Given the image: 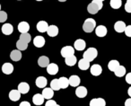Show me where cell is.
Wrapping results in <instances>:
<instances>
[{
  "mask_svg": "<svg viewBox=\"0 0 131 106\" xmlns=\"http://www.w3.org/2000/svg\"><path fill=\"white\" fill-rule=\"evenodd\" d=\"M110 5L113 9H118L120 8L122 5V1L121 0H111L110 1Z\"/></svg>",
  "mask_w": 131,
  "mask_h": 106,
  "instance_id": "obj_33",
  "label": "cell"
},
{
  "mask_svg": "<svg viewBox=\"0 0 131 106\" xmlns=\"http://www.w3.org/2000/svg\"><path fill=\"white\" fill-rule=\"evenodd\" d=\"M91 74L94 77H98L102 74V67L100 66L99 64H93V66L91 67Z\"/></svg>",
  "mask_w": 131,
  "mask_h": 106,
  "instance_id": "obj_10",
  "label": "cell"
},
{
  "mask_svg": "<svg viewBox=\"0 0 131 106\" xmlns=\"http://www.w3.org/2000/svg\"><path fill=\"white\" fill-rule=\"evenodd\" d=\"M101 1H102V2H103V1H104V0H101Z\"/></svg>",
  "mask_w": 131,
  "mask_h": 106,
  "instance_id": "obj_47",
  "label": "cell"
},
{
  "mask_svg": "<svg viewBox=\"0 0 131 106\" xmlns=\"http://www.w3.org/2000/svg\"><path fill=\"white\" fill-rule=\"evenodd\" d=\"M68 81H69V86H73V87H77V86H79L80 84V77L78 76H71V77L68 78Z\"/></svg>",
  "mask_w": 131,
  "mask_h": 106,
  "instance_id": "obj_23",
  "label": "cell"
},
{
  "mask_svg": "<svg viewBox=\"0 0 131 106\" xmlns=\"http://www.w3.org/2000/svg\"><path fill=\"white\" fill-rule=\"evenodd\" d=\"M32 102L35 105H41L44 103V97L41 93H36L33 95L32 97Z\"/></svg>",
  "mask_w": 131,
  "mask_h": 106,
  "instance_id": "obj_18",
  "label": "cell"
},
{
  "mask_svg": "<svg viewBox=\"0 0 131 106\" xmlns=\"http://www.w3.org/2000/svg\"><path fill=\"white\" fill-rule=\"evenodd\" d=\"M33 44L37 48H42L45 45V39L42 36H36L33 39Z\"/></svg>",
  "mask_w": 131,
  "mask_h": 106,
  "instance_id": "obj_14",
  "label": "cell"
},
{
  "mask_svg": "<svg viewBox=\"0 0 131 106\" xmlns=\"http://www.w3.org/2000/svg\"><path fill=\"white\" fill-rule=\"evenodd\" d=\"M19 1H20V0H19Z\"/></svg>",
  "mask_w": 131,
  "mask_h": 106,
  "instance_id": "obj_48",
  "label": "cell"
},
{
  "mask_svg": "<svg viewBox=\"0 0 131 106\" xmlns=\"http://www.w3.org/2000/svg\"><path fill=\"white\" fill-rule=\"evenodd\" d=\"M74 53H75V48H73L72 46H65L61 49V56L63 58L74 55Z\"/></svg>",
  "mask_w": 131,
  "mask_h": 106,
  "instance_id": "obj_4",
  "label": "cell"
},
{
  "mask_svg": "<svg viewBox=\"0 0 131 106\" xmlns=\"http://www.w3.org/2000/svg\"><path fill=\"white\" fill-rule=\"evenodd\" d=\"M127 94H128L129 96L131 97V86H130V87L128 88V90H127Z\"/></svg>",
  "mask_w": 131,
  "mask_h": 106,
  "instance_id": "obj_42",
  "label": "cell"
},
{
  "mask_svg": "<svg viewBox=\"0 0 131 106\" xmlns=\"http://www.w3.org/2000/svg\"><path fill=\"white\" fill-rule=\"evenodd\" d=\"M108 33L107 28L105 27L104 25H99L95 28V33L98 37H104L106 36Z\"/></svg>",
  "mask_w": 131,
  "mask_h": 106,
  "instance_id": "obj_8",
  "label": "cell"
},
{
  "mask_svg": "<svg viewBox=\"0 0 131 106\" xmlns=\"http://www.w3.org/2000/svg\"><path fill=\"white\" fill-rule=\"evenodd\" d=\"M21 98V93L17 90H12L9 93V99L13 102H17Z\"/></svg>",
  "mask_w": 131,
  "mask_h": 106,
  "instance_id": "obj_19",
  "label": "cell"
},
{
  "mask_svg": "<svg viewBox=\"0 0 131 106\" xmlns=\"http://www.w3.org/2000/svg\"><path fill=\"white\" fill-rule=\"evenodd\" d=\"M126 28V24L123 21H118V22L115 23L114 24V30L118 33H121L125 31Z\"/></svg>",
  "mask_w": 131,
  "mask_h": 106,
  "instance_id": "obj_13",
  "label": "cell"
},
{
  "mask_svg": "<svg viewBox=\"0 0 131 106\" xmlns=\"http://www.w3.org/2000/svg\"><path fill=\"white\" fill-rule=\"evenodd\" d=\"M78 68H80L81 70H87L89 69L90 68V61L85 59L84 58L81 59L78 62Z\"/></svg>",
  "mask_w": 131,
  "mask_h": 106,
  "instance_id": "obj_17",
  "label": "cell"
},
{
  "mask_svg": "<svg viewBox=\"0 0 131 106\" xmlns=\"http://www.w3.org/2000/svg\"><path fill=\"white\" fill-rule=\"evenodd\" d=\"M30 30V24L27 22H21L18 24V31L21 33H28Z\"/></svg>",
  "mask_w": 131,
  "mask_h": 106,
  "instance_id": "obj_26",
  "label": "cell"
},
{
  "mask_svg": "<svg viewBox=\"0 0 131 106\" xmlns=\"http://www.w3.org/2000/svg\"><path fill=\"white\" fill-rule=\"evenodd\" d=\"M125 106H131V97L125 101Z\"/></svg>",
  "mask_w": 131,
  "mask_h": 106,
  "instance_id": "obj_40",
  "label": "cell"
},
{
  "mask_svg": "<svg viewBox=\"0 0 131 106\" xmlns=\"http://www.w3.org/2000/svg\"><path fill=\"white\" fill-rule=\"evenodd\" d=\"M10 59L13 61H19L22 59V53L21 50L19 49H14L11 53H10Z\"/></svg>",
  "mask_w": 131,
  "mask_h": 106,
  "instance_id": "obj_12",
  "label": "cell"
},
{
  "mask_svg": "<svg viewBox=\"0 0 131 106\" xmlns=\"http://www.w3.org/2000/svg\"><path fill=\"white\" fill-rule=\"evenodd\" d=\"M46 106H58V104L55 102L54 100H51V99H49L47 101V102L45 103Z\"/></svg>",
  "mask_w": 131,
  "mask_h": 106,
  "instance_id": "obj_36",
  "label": "cell"
},
{
  "mask_svg": "<svg viewBox=\"0 0 131 106\" xmlns=\"http://www.w3.org/2000/svg\"><path fill=\"white\" fill-rule=\"evenodd\" d=\"M125 11L127 12V13H131V4H129V3H126L125 5Z\"/></svg>",
  "mask_w": 131,
  "mask_h": 106,
  "instance_id": "obj_38",
  "label": "cell"
},
{
  "mask_svg": "<svg viewBox=\"0 0 131 106\" xmlns=\"http://www.w3.org/2000/svg\"><path fill=\"white\" fill-rule=\"evenodd\" d=\"M85 47H86V42L84 41V40H82V39H78V40H75V43H74V48H75V49H77V50H78V51L84 50V49H85Z\"/></svg>",
  "mask_w": 131,
  "mask_h": 106,
  "instance_id": "obj_6",
  "label": "cell"
},
{
  "mask_svg": "<svg viewBox=\"0 0 131 106\" xmlns=\"http://www.w3.org/2000/svg\"><path fill=\"white\" fill-rule=\"evenodd\" d=\"M35 84H36L37 87L39 88H44L46 87L48 84V80L46 77H39L36 78V81H35Z\"/></svg>",
  "mask_w": 131,
  "mask_h": 106,
  "instance_id": "obj_11",
  "label": "cell"
},
{
  "mask_svg": "<svg viewBox=\"0 0 131 106\" xmlns=\"http://www.w3.org/2000/svg\"><path fill=\"white\" fill-rule=\"evenodd\" d=\"M36 1H42V0H36Z\"/></svg>",
  "mask_w": 131,
  "mask_h": 106,
  "instance_id": "obj_46",
  "label": "cell"
},
{
  "mask_svg": "<svg viewBox=\"0 0 131 106\" xmlns=\"http://www.w3.org/2000/svg\"><path fill=\"white\" fill-rule=\"evenodd\" d=\"M58 80H59L60 87H61L62 89H65V88L68 87V86H69V81H68V79L67 78V77H60Z\"/></svg>",
  "mask_w": 131,
  "mask_h": 106,
  "instance_id": "obj_31",
  "label": "cell"
},
{
  "mask_svg": "<svg viewBox=\"0 0 131 106\" xmlns=\"http://www.w3.org/2000/svg\"><path fill=\"white\" fill-rule=\"evenodd\" d=\"M7 19V14L4 11H0V23H5Z\"/></svg>",
  "mask_w": 131,
  "mask_h": 106,
  "instance_id": "obj_35",
  "label": "cell"
},
{
  "mask_svg": "<svg viewBox=\"0 0 131 106\" xmlns=\"http://www.w3.org/2000/svg\"><path fill=\"white\" fill-rule=\"evenodd\" d=\"M37 30H38L40 33H46L48 30V27H49V24H48L47 22L45 21H40V22L37 24Z\"/></svg>",
  "mask_w": 131,
  "mask_h": 106,
  "instance_id": "obj_21",
  "label": "cell"
},
{
  "mask_svg": "<svg viewBox=\"0 0 131 106\" xmlns=\"http://www.w3.org/2000/svg\"><path fill=\"white\" fill-rule=\"evenodd\" d=\"M18 91L23 94H25L30 91V86L25 82H22L18 84Z\"/></svg>",
  "mask_w": 131,
  "mask_h": 106,
  "instance_id": "obj_20",
  "label": "cell"
},
{
  "mask_svg": "<svg viewBox=\"0 0 131 106\" xmlns=\"http://www.w3.org/2000/svg\"><path fill=\"white\" fill-rule=\"evenodd\" d=\"M42 95H43L44 99H51L53 96H54V90L52 88H47V87H44L43 91H42Z\"/></svg>",
  "mask_w": 131,
  "mask_h": 106,
  "instance_id": "obj_15",
  "label": "cell"
},
{
  "mask_svg": "<svg viewBox=\"0 0 131 106\" xmlns=\"http://www.w3.org/2000/svg\"><path fill=\"white\" fill-rule=\"evenodd\" d=\"M126 82L127 84H131V73H128L126 75Z\"/></svg>",
  "mask_w": 131,
  "mask_h": 106,
  "instance_id": "obj_39",
  "label": "cell"
},
{
  "mask_svg": "<svg viewBox=\"0 0 131 106\" xmlns=\"http://www.w3.org/2000/svg\"><path fill=\"white\" fill-rule=\"evenodd\" d=\"M118 66H119V62H118V60H116V59H112V60L110 61L109 64H108V68H109L111 71L114 72L115 70L118 68Z\"/></svg>",
  "mask_w": 131,
  "mask_h": 106,
  "instance_id": "obj_29",
  "label": "cell"
},
{
  "mask_svg": "<svg viewBox=\"0 0 131 106\" xmlns=\"http://www.w3.org/2000/svg\"><path fill=\"white\" fill-rule=\"evenodd\" d=\"M50 88H52L54 91H58L60 90V84H59V80L58 79H53L50 83Z\"/></svg>",
  "mask_w": 131,
  "mask_h": 106,
  "instance_id": "obj_32",
  "label": "cell"
},
{
  "mask_svg": "<svg viewBox=\"0 0 131 106\" xmlns=\"http://www.w3.org/2000/svg\"><path fill=\"white\" fill-rule=\"evenodd\" d=\"M102 8V1L101 0H93L91 4L88 5L87 11L91 15H96Z\"/></svg>",
  "mask_w": 131,
  "mask_h": 106,
  "instance_id": "obj_1",
  "label": "cell"
},
{
  "mask_svg": "<svg viewBox=\"0 0 131 106\" xmlns=\"http://www.w3.org/2000/svg\"><path fill=\"white\" fill-rule=\"evenodd\" d=\"M75 94L78 98H84L87 95V89L85 86H78L75 89Z\"/></svg>",
  "mask_w": 131,
  "mask_h": 106,
  "instance_id": "obj_7",
  "label": "cell"
},
{
  "mask_svg": "<svg viewBox=\"0 0 131 106\" xmlns=\"http://www.w3.org/2000/svg\"><path fill=\"white\" fill-rule=\"evenodd\" d=\"M16 48H17V49H19V50H21V51L25 50L28 48V43L22 40H17V42H16Z\"/></svg>",
  "mask_w": 131,
  "mask_h": 106,
  "instance_id": "obj_30",
  "label": "cell"
},
{
  "mask_svg": "<svg viewBox=\"0 0 131 106\" xmlns=\"http://www.w3.org/2000/svg\"><path fill=\"white\" fill-rule=\"evenodd\" d=\"M90 105L91 106H105L106 102H105V100L102 98H94V99H93V100H91Z\"/></svg>",
  "mask_w": 131,
  "mask_h": 106,
  "instance_id": "obj_24",
  "label": "cell"
},
{
  "mask_svg": "<svg viewBox=\"0 0 131 106\" xmlns=\"http://www.w3.org/2000/svg\"><path fill=\"white\" fill-rule=\"evenodd\" d=\"M20 106H31V103L29 102H26V101H24L20 103Z\"/></svg>",
  "mask_w": 131,
  "mask_h": 106,
  "instance_id": "obj_41",
  "label": "cell"
},
{
  "mask_svg": "<svg viewBox=\"0 0 131 106\" xmlns=\"http://www.w3.org/2000/svg\"><path fill=\"white\" fill-rule=\"evenodd\" d=\"M46 33H48L49 37H56L58 34V28L56 25H50L48 27V30Z\"/></svg>",
  "mask_w": 131,
  "mask_h": 106,
  "instance_id": "obj_22",
  "label": "cell"
},
{
  "mask_svg": "<svg viewBox=\"0 0 131 106\" xmlns=\"http://www.w3.org/2000/svg\"><path fill=\"white\" fill-rule=\"evenodd\" d=\"M125 33L127 37H131V25H128V26H126L125 28Z\"/></svg>",
  "mask_w": 131,
  "mask_h": 106,
  "instance_id": "obj_37",
  "label": "cell"
},
{
  "mask_svg": "<svg viewBox=\"0 0 131 106\" xmlns=\"http://www.w3.org/2000/svg\"><path fill=\"white\" fill-rule=\"evenodd\" d=\"M1 31H2V33L5 35H11L14 31V27L11 24H3L2 28H1Z\"/></svg>",
  "mask_w": 131,
  "mask_h": 106,
  "instance_id": "obj_9",
  "label": "cell"
},
{
  "mask_svg": "<svg viewBox=\"0 0 131 106\" xmlns=\"http://www.w3.org/2000/svg\"><path fill=\"white\" fill-rule=\"evenodd\" d=\"M0 11H1V5H0Z\"/></svg>",
  "mask_w": 131,
  "mask_h": 106,
  "instance_id": "obj_45",
  "label": "cell"
},
{
  "mask_svg": "<svg viewBox=\"0 0 131 106\" xmlns=\"http://www.w3.org/2000/svg\"><path fill=\"white\" fill-rule=\"evenodd\" d=\"M58 1H59V2H66L67 0H58Z\"/></svg>",
  "mask_w": 131,
  "mask_h": 106,
  "instance_id": "obj_43",
  "label": "cell"
},
{
  "mask_svg": "<svg viewBox=\"0 0 131 106\" xmlns=\"http://www.w3.org/2000/svg\"><path fill=\"white\" fill-rule=\"evenodd\" d=\"M97 56H98V50L95 48H89L84 53V58L85 59H87V60H89L90 62L94 60Z\"/></svg>",
  "mask_w": 131,
  "mask_h": 106,
  "instance_id": "obj_3",
  "label": "cell"
},
{
  "mask_svg": "<svg viewBox=\"0 0 131 106\" xmlns=\"http://www.w3.org/2000/svg\"><path fill=\"white\" fill-rule=\"evenodd\" d=\"M20 40H24V41L29 43V42L31 40V35H30L28 33H21Z\"/></svg>",
  "mask_w": 131,
  "mask_h": 106,
  "instance_id": "obj_34",
  "label": "cell"
},
{
  "mask_svg": "<svg viewBox=\"0 0 131 106\" xmlns=\"http://www.w3.org/2000/svg\"><path fill=\"white\" fill-rule=\"evenodd\" d=\"M114 73H115V76L116 77H124V76L126 75V68H125V67L124 66H118V68H117L116 70L114 71Z\"/></svg>",
  "mask_w": 131,
  "mask_h": 106,
  "instance_id": "obj_28",
  "label": "cell"
},
{
  "mask_svg": "<svg viewBox=\"0 0 131 106\" xmlns=\"http://www.w3.org/2000/svg\"><path fill=\"white\" fill-rule=\"evenodd\" d=\"M47 72L50 76H55L58 72V66L55 63H49L47 66Z\"/></svg>",
  "mask_w": 131,
  "mask_h": 106,
  "instance_id": "obj_5",
  "label": "cell"
},
{
  "mask_svg": "<svg viewBox=\"0 0 131 106\" xmlns=\"http://www.w3.org/2000/svg\"><path fill=\"white\" fill-rule=\"evenodd\" d=\"M65 59H65V63L69 67L75 66V65L77 64V57H75V55H71V56H69V57L65 58Z\"/></svg>",
  "mask_w": 131,
  "mask_h": 106,
  "instance_id": "obj_27",
  "label": "cell"
},
{
  "mask_svg": "<svg viewBox=\"0 0 131 106\" xmlns=\"http://www.w3.org/2000/svg\"><path fill=\"white\" fill-rule=\"evenodd\" d=\"M96 27V22H95L94 19L93 18H88L84 21V24H83V30H84L85 33H90L93 31Z\"/></svg>",
  "mask_w": 131,
  "mask_h": 106,
  "instance_id": "obj_2",
  "label": "cell"
},
{
  "mask_svg": "<svg viewBox=\"0 0 131 106\" xmlns=\"http://www.w3.org/2000/svg\"><path fill=\"white\" fill-rule=\"evenodd\" d=\"M49 64V59L46 56H41L38 59V65L40 68H47V66Z\"/></svg>",
  "mask_w": 131,
  "mask_h": 106,
  "instance_id": "obj_25",
  "label": "cell"
},
{
  "mask_svg": "<svg viewBox=\"0 0 131 106\" xmlns=\"http://www.w3.org/2000/svg\"><path fill=\"white\" fill-rule=\"evenodd\" d=\"M127 2L129 3V4H131V0H127Z\"/></svg>",
  "mask_w": 131,
  "mask_h": 106,
  "instance_id": "obj_44",
  "label": "cell"
},
{
  "mask_svg": "<svg viewBox=\"0 0 131 106\" xmlns=\"http://www.w3.org/2000/svg\"><path fill=\"white\" fill-rule=\"evenodd\" d=\"M2 72L6 75H10L14 72V66L11 63H5L2 66Z\"/></svg>",
  "mask_w": 131,
  "mask_h": 106,
  "instance_id": "obj_16",
  "label": "cell"
}]
</instances>
